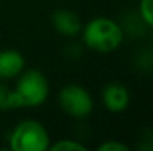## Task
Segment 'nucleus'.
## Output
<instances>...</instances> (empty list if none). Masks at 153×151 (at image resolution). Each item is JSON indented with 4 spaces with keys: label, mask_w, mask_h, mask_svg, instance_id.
Listing matches in <instances>:
<instances>
[{
    "label": "nucleus",
    "mask_w": 153,
    "mask_h": 151,
    "mask_svg": "<svg viewBox=\"0 0 153 151\" xmlns=\"http://www.w3.org/2000/svg\"><path fill=\"white\" fill-rule=\"evenodd\" d=\"M51 142V135L45 124L34 119L21 120L7 136V148L10 151H49Z\"/></svg>",
    "instance_id": "obj_3"
},
{
    "label": "nucleus",
    "mask_w": 153,
    "mask_h": 151,
    "mask_svg": "<svg viewBox=\"0 0 153 151\" xmlns=\"http://www.w3.org/2000/svg\"><path fill=\"white\" fill-rule=\"evenodd\" d=\"M98 151H129L131 147L126 144V142H122V141H117V139H107L101 142L98 147Z\"/></svg>",
    "instance_id": "obj_12"
},
{
    "label": "nucleus",
    "mask_w": 153,
    "mask_h": 151,
    "mask_svg": "<svg viewBox=\"0 0 153 151\" xmlns=\"http://www.w3.org/2000/svg\"><path fill=\"white\" fill-rule=\"evenodd\" d=\"M138 15L143 24L153 30V0H140L138 3Z\"/></svg>",
    "instance_id": "obj_10"
},
{
    "label": "nucleus",
    "mask_w": 153,
    "mask_h": 151,
    "mask_svg": "<svg viewBox=\"0 0 153 151\" xmlns=\"http://www.w3.org/2000/svg\"><path fill=\"white\" fill-rule=\"evenodd\" d=\"M25 70V58L16 49L0 50V80H15Z\"/></svg>",
    "instance_id": "obj_7"
},
{
    "label": "nucleus",
    "mask_w": 153,
    "mask_h": 151,
    "mask_svg": "<svg viewBox=\"0 0 153 151\" xmlns=\"http://www.w3.org/2000/svg\"><path fill=\"white\" fill-rule=\"evenodd\" d=\"M51 24L53 30L67 39H74L82 31V19L71 9H56L51 15Z\"/></svg>",
    "instance_id": "obj_6"
},
{
    "label": "nucleus",
    "mask_w": 153,
    "mask_h": 151,
    "mask_svg": "<svg viewBox=\"0 0 153 151\" xmlns=\"http://www.w3.org/2000/svg\"><path fill=\"white\" fill-rule=\"evenodd\" d=\"M56 101L61 111L74 120L88 119L95 108L91 92L77 83L64 85L56 94Z\"/></svg>",
    "instance_id": "obj_4"
},
{
    "label": "nucleus",
    "mask_w": 153,
    "mask_h": 151,
    "mask_svg": "<svg viewBox=\"0 0 153 151\" xmlns=\"http://www.w3.org/2000/svg\"><path fill=\"white\" fill-rule=\"evenodd\" d=\"M18 108H39L51 92L49 80L39 68H25L16 79L12 88Z\"/></svg>",
    "instance_id": "obj_2"
},
{
    "label": "nucleus",
    "mask_w": 153,
    "mask_h": 151,
    "mask_svg": "<svg viewBox=\"0 0 153 151\" xmlns=\"http://www.w3.org/2000/svg\"><path fill=\"white\" fill-rule=\"evenodd\" d=\"M9 110H16L13 91L4 82L0 80V111H9Z\"/></svg>",
    "instance_id": "obj_9"
},
{
    "label": "nucleus",
    "mask_w": 153,
    "mask_h": 151,
    "mask_svg": "<svg viewBox=\"0 0 153 151\" xmlns=\"http://www.w3.org/2000/svg\"><path fill=\"white\" fill-rule=\"evenodd\" d=\"M125 28L108 16H95L82 25L80 39L85 48L97 53H111L125 40Z\"/></svg>",
    "instance_id": "obj_1"
},
{
    "label": "nucleus",
    "mask_w": 153,
    "mask_h": 151,
    "mask_svg": "<svg viewBox=\"0 0 153 151\" xmlns=\"http://www.w3.org/2000/svg\"><path fill=\"white\" fill-rule=\"evenodd\" d=\"M135 147L140 151H153V129L144 127L143 130H140Z\"/></svg>",
    "instance_id": "obj_11"
},
{
    "label": "nucleus",
    "mask_w": 153,
    "mask_h": 151,
    "mask_svg": "<svg viewBox=\"0 0 153 151\" xmlns=\"http://www.w3.org/2000/svg\"><path fill=\"white\" fill-rule=\"evenodd\" d=\"M88 147L79 141V139H73V138H64V139H58L55 142H51L49 151H86Z\"/></svg>",
    "instance_id": "obj_8"
},
{
    "label": "nucleus",
    "mask_w": 153,
    "mask_h": 151,
    "mask_svg": "<svg viewBox=\"0 0 153 151\" xmlns=\"http://www.w3.org/2000/svg\"><path fill=\"white\" fill-rule=\"evenodd\" d=\"M101 102L102 107L108 113L120 114L129 107V102H131L129 89L119 82H110L102 88Z\"/></svg>",
    "instance_id": "obj_5"
}]
</instances>
